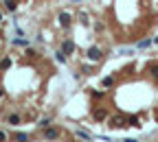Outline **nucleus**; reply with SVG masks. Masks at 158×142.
I'll use <instances>...</instances> for the list:
<instances>
[{"instance_id":"obj_2","label":"nucleus","mask_w":158,"mask_h":142,"mask_svg":"<svg viewBox=\"0 0 158 142\" xmlns=\"http://www.w3.org/2000/svg\"><path fill=\"white\" fill-rule=\"evenodd\" d=\"M149 46V39H141V42H138V48H147Z\"/></svg>"},{"instance_id":"obj_1","label":"nucleus","mask_w":158,"mask_h":142,"mask_svg":"<svg viewBox=\"0 0 158 142\" xmlns=\"http://www.w3.org/2000/svg\"><path fill=\"white\" fill-rule=\"evenodd\" d=\"M90 57H92V59H99V57H101V53H99L97 48H92V50H90Z\"/></svg>"}]
</instances>
